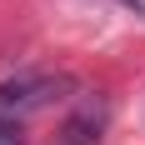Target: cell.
I'll list each match as a JSON object with an SVG mask.
<instances>
[{"mask_svg":"<svg viewBox=\"0 0 145 145\" xmlns=\"http://www.w3.org/2000/svg\"><path fill=\"white\" fill-rule=\"evenodd\" d=\"M75 90V80L65 70H35V75H15V80H5L0 85V120H10V125H20L25 115H35V110H45V105L65 100Z\"/></svg>","mask_w":145,"mask_h":145,"instance_id":"cell-1","label":"cell"},{"mask_svg":"<svg viewBox=\"0 0 145 145\" xmlns=\"http://www.w3.org/2000/svg\"><path fill=\"white\" fill-rule=\"evenodd\" d=\"M105 125H110V100L105 95H80V105L55 130V145H100Z\"/></svg>","mask_w":145,"mask_h":145,"instance_id":"cell-2","label":"cell"},{"mask_svg":"<svg viewBox=\"0 0 145 145\" xmlns=\"http://www.w3.org/2000/svg\"><path fill=\"white\" fill-rule=\"evenodd\" d=\"M115 5H125V10H135V15H145V0H115Z\"/></svg>","mask_w":145,"mask_h":145,"instance_id":"cell-3","label":"cell"}]
</instances>
